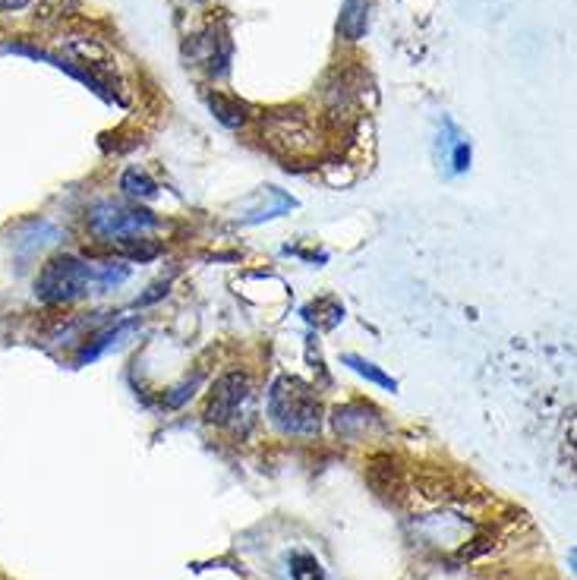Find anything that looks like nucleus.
<instances>
[{"label": "nucleus", "instance_id": "obj_9", "mask_svg": "<svg viewBox=\"0 0 577 580\" xmlns=\"http://www.w3.org/2000/svg\"><path fill=\"white\" fill-rule=\"evenodd\" d=\"M369 26V0H344V10H341V32L357 41Z\"/></svg>", "mask_w": 577, "mask_h": 580}, {"label": "nucleus", "instance_id": "obj_13", "mask_svg": "<svg viewBox=\"0 0 577 580\" xmlns=\"http://www.w3.org/2000/svg\"><path fill=\"white\" fill-rule=\"evenodd\" d=\"M120 190H127V196L133 199H155L158 196V183L139 168H130L127 174L120 177Z\"/></svg>", "mask_w": 577, "mask_h": 580}, {"label": "nucleus", "instance_id": "obj_7", "mask_svg": "<svg viewBox=\"0 0 577 580\" xmlns=\"http://www.w3.org/2000/svg\"><path fill=\"white\" fill-rule=\"evenodd\" d=\"M7 51H10V54H26V57H32V60H45V64H51V67H57V70L70 73L73 79H79L82 86H89L95 95H101L105 101H117V95H114V92H108L105 79H101L98 73H92V70H86V67H76L73 60H67V57L48 54V51H41V48H26V45H7Z\"/></svg>", "mask_w": 577, "mask_h": 580}, {"label": "nucleus", "instance_id": "obj_1", "mask_svg": "<svg viewBox=\"0 0 577 580\" xmlns=\"http://www.w3.org/2000/svg\"><path fill=\"white\" fill-rule=\"evenodd\" d=\"M130 278V265H120V262H82L76 256H54L41 265V272L35 278V297L41 303H73L82 300L89 294H105V290L120 287L123 281Z\"/></svg>", "mask_w": 577, "mask_h": 580}, {"label": "nucleus", "instance_id": "obj_6", "mask_svg": "<svg viewBox=\"0 0 577 580\" xmlns=\"http://www.w3.org/2000/svg\"><path fill=\"white\" fill-rule=\"evenodd\" d=\"M366 483L388 505H404L407 495H410L404 464L395 458V454H385V451L369 458V464H366Z\"/></svg>", "mask_w": 577, "mask_h": 580}, {"label": "nucleus", "instance_id": "obj_4", "mask_svg": "<svg viewBox=\"0 0 577 580\" xmlns=\"http://www.w3.org/2000/svg\"><path fill=\"white\" fill-rule=\"evenodd\" d=\"M89 231L98 240H120V237H139L149 234L158 227V218L149 209H139V205H127L117 199H101L86 212Z\"/></svg>", "mask_w": 577, "mask_h": 580}, {"label": "nucleus", "instance_id": "obj_8", "mask_svg": "<svg viewBox=\"0 0 577 580\" xmlns=\"http://www.w3.org/2000/svg\"><path fill=\"white\" fill-rule=\"evenodd\" d=\"M338 435H344V439H350V432H354V439L363 432H369V423L382 426L379 413L373 407L366 404H344V407H335V417H332Z\"/></svg>", "mask_w": 577, "mask_h": 580}, {"label": "nucleus", "instance_id": "obj_18", "mask_svg": "<svg viewBox=\"0 0 577 580\" xmlns=\"http://www.w3.org/2000/svg\"><path fill=\"white\" fill-rule=\"evenodd\" d=\"M32 0H0V13H16V10H26Z\"/></svg>", "mask_w": 577, "mask_h": 580}, {"label": "nucleus", "instance_id": "obj_3", "mask_svg": "<svg viewBox=\"0 0 577 580\" xmlns=\"http://www.w3.org/2000/svg\"><path fill=\"white\" fill-rule=\"evenodd\" d=\"M262 142L281 158H309L319 152V130L303 111H272L262 120Z\"/></svg>", "mask_w": 577, "mask_h": 580}, {"label": "nucleus", "instance_id": "obj_10", "mask_svg": "<svg viewBox=\"0 0 577 580\" xmlns=\"http://www.w3.org/2000/svg\"><path fill=\"white\" fill-rule=\"evenodd\" d=\"M114 246L127 259H133V262H152V259L161 256V243L149 240L146 234H139V237H120V240H114Z\"/></svg>", "mask_w": 577, "mask_h": 580}, {"label": "nucleus", "instance_id": "obj_16", "mask_svg": "<svg viewBox=\"0 0 577 580\" xmlns=\"http://www.w3.org/2000/svg\"><path fill=\"white\" fill-rule=\"evenodd\" d=\"M448 161H451V171H455V174H464L470 168V145H467V139L455 136V142H451V152H448Z\"/></svg>", "mask_w": 577, "mask_h": 580}, {"label": "nucleus", "instance_id": "obj_14", "mask_svg": "<svg viewBox=\"0 0 577 580\" xmlns=\"http://www.w3.org/2000/svg\"><path fill=\"white\" fill-rule=\"evenodd\" d=\"M344 363L357 372V376H363V379H369L373 385H379V388H385V391H395L398 388V382L391 379V376H385V372L376 366V363H369V360H363V357H357V354H344Z\"/></svg>", "mask_w": 577, "mask_h": 580}, {"label": "nucleus", "instance_id": "obj_15", "mask_svg": "<svg viewBox=\"0 0 577 580\" xmlns=\"http://www.w3.org/2000/svg\"><path fill=\"white\" fill-rule=\"evenodd\" d=\"M287 565H291V577L294 580H325V571L319 565V558L309 555V552H294Z\"/></svg>", "mask_w": 577, "mask_h": 580}, {"label": "nucleus", "instance_id": "obj_17", "mask_svg": "<svg viewBox=\"0 0 577 580\" xmlns=\"http://www.w3.org/2000/svg\"><path fill=\"white\" fill-rule=\"evenodd\" d=\"M199 376H193L190 382H183V385H174L171 391H168V395H164V404H168V407H180V404H187L193 395H196V388H199Z\"/></svg>", "mask_w": 577, "mask_h": 580}, {"label": "nucleus", "instance_id": "obj_2", "mask_svg": "<svg viewBox=\"0 0 577 580\" xmlns=\"http://www.w3.org/2000/svg\"><path fill=\"white\" fill-rule=\"evenodd\" d=\"M269 420L284 435H316L322 429V404L303 379L281 376L269 388Z\"/></svg>", "mask_w": 577, "mask_h": 580}, {"label": "nucleus", "instance_id": "obj_11", "mask_svg": "<svg viewBox=\"0 0 577 580\" xmlns=\"http://www.w3.org/2000/svg\"><path fill=\"white\" fill-rule=\"evenodd\" d=\"M209 108L224 123V127H231V130H237V127H243V123H246L243 105H240V101H234V98H228V95H212Z\"/></svg>", "mask_w": 577, "mask_h": 580}, {"label": "nucleus", "instance_id": "obj_12", "mask_svg": "<svg viewBox=\"0 0 577 580\" xmlns=\"http://www.w3.org/2000/svg\"><path fill=\"white\" fill-rule=\"evenodd\" d=\"M130 331V322H120L117 328H108V331H101V335H95L86 347H82V354L76 357V363H89L95 357H101L111 344H117V338H123Z\"/></svg>", "mask_w": 577, "mask_h": 580}, {"label": "nucleus", "instance_id": "obj_5", "mask_svg": "<svg viewBox=\"0 0 577 580\" xmlns=\"http://www.w3.org/2000/svg\"><path fill=\"white\" fill-rule=\"evenodd\" d=\"M253 398V382L246 372H224V376L212 385L209 404H205V423L212 426H231L237 420L240 407Z\"/></svg>", "mask_w": 577, "mask_h": 580}]
</instances>
